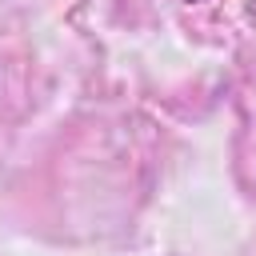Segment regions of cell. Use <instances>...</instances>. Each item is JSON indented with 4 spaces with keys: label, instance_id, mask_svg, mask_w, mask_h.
I'll return each instance as SVG.
<instances>
[{
    "label": "cell",
    "instance_id": "6da1fadb",
    "mask_svg": "<svg viewBox=\"0 0 256 256\" xmlns=\"http://www.w3.org/2000/svg\"><path fill=\"white\" fill-rule=\"evenodd\" d=\"M188 4H204V0H188Z\"/></svg>",
    "mask_w": 256,
    "mask_h": 256
}]
</instances>
